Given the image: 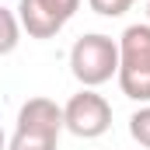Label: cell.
<instances>
[{"mask_svg": "<svg viewBox=\"0 0 150 150\" xmlns=\"http://www.w3.org/2000/svg\"><path fill=\"white\" fill-rule=\"evenodd\" d=\"M115 80L129 101L150 105V25H129L122 32Z\"/></svg>", "mask_w": 150, "mask_h": 150, "instance_id": "1", "label": "cell"}, {"mask_svg": "<svg viewBox=\"0 0 150 150\" xmlns=\"http://www.w3.org/2000/svg\"><path fill=\"white\" fill-rule=\"evenodd\" d=\"M0 150H7V136H4V129H0Z\"/></svg>", "mask_w": 150, "mask_h": 150, "instance_id": "10", "label": "cell"}, {"mask_svg": "<svg viewBox=\"0 0 150 150\" xmlns=\"http://www.w3.org/2000/svg\"><path fill=\"white\" fill-rule=\"evenodd\" d=\"M133 4H136V0H87V7H91L94 14H101V18H122Z\"/></svg>", "mask_w": 150, "mask_h": 150, "instance_id": "9", "label": "cell"}, {"mask_svg": "<svg viewBox=\"0 0 150 150\" xmlns=\"http://www.w3.org/2000/svg\"><path fill=\"white\" fill-rule=\"evenodd\" d=\"M18 42H21V21H18V14L7 11V7H0V56H11L18 49Z\"/></svg>", "mask_w": 150, "mask_h": 150, "instance_id": "6", "label": "cell"}, {"mask_svg": "<svg viewBox=\"0 0 150 150\" xmlns=\"http://www.w3.org/2000/svg\"><path fill=\"white\" fill-rule=\"evenodd\" d=\"M63 129H70L80 140H98L112 129V105L94 87H80L63 105Z\"/></svg>", "mask_w": 150, "mask_h": 150, "instance_id": "3", "label": "cell"}, {"mask_svg": "<svg viewBox=\"0 0 150 150\" xmlns=\"http://www.w3.org/2000/svg\"><path fill=\"white\" fill-rule=\"evenodd\" d=\"M18 129L59 140V133H63V105H56L52 98H28L18 108Z\"/></svg>", "mask_w": 150, "mask_h": 150, "instance_id": "5", "label": "cell"}, {"mask_svg": "<svg viewBox=\"0 0 150 150\" xmlns=\"http://www.w3.org/2000/svg\"><path fill=\"white\" fill-rule=\"evenodd\" d=\"M147 18H150V0H147ZM147 25H150V21H147Z\"/></svg>", "mask_w": 150, "mask_h": 150, "instance_id": "11", "label": "cell"}, {"mask_svg": "<svg viewBox=\"0 0 150 150\" xmlns=\"http://www.w3.org/2000/svg\"><path fill=\"white\" fill-rule=\"evenodd\" d=\"M129 136L150 150V105H140L136 112L129 115Z\"/></svg>", "mask_w": 150, "mask_h": 150, "instance_id": "8", "label": "cell"}, {"mask_svg": "<svg viewBox=\"0 0 150 150\" xmlns=\"http://www.w3.org/2000/svg\"><path fill=\"white\" fill-rule=\"evenodd\" d=\"M7 150H56V140L52 136H38V133L14 129V136L7 140Z\"/></svg>", "mask_w": 150, "mask_h": 150, "instance_id": "7", "label": "cell"}, {"mask_svg": "<svg viewBox=\"0 0 150 150\" xmlns=\"http://www.w3.org/2000/svg\"><path fill=\"white\" fill-rule=\"evenodd\" d=\"M80 7V0H18V21L28 38H56Z\"/></svg>", "mask_w": 150, "mask_h": 150, "instance_id": "4", "label": "cell"}, {"mask_svg": "<svg viewBox=\"0 0 150 150\" xmlns=\"http://www.w3.org/2000/svg\"><path fill=\"white\" fill-rule=\"evenodd\" d=\"M70 74L80 87H101L119 74V42L101 32H87L70 49Z\"/></svg>", "mask_w": 150, "mask_h": 150, "instance_id": "2", "label": "cell"}]
</instances>
